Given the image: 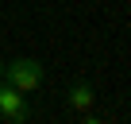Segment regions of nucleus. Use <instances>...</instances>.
Masks as SVG:
<instances>
[{
  "label": "nucleus",
  "mask_w": 131,
  "mask_h": 124,
  "mask_svg": "<svg viewBox=\"0 0 131 124\" xmlns=\"http://www.w3.org/2000/svg\"><path fill=\"white\" fill-rule=\"evenodd\" d=\"M42 78H46V66H42L39 58H16V62L4 66V82L16 85L19 93H35L42 85Z\"/></svg>",
  "instance_id": "nucleus-1"
},
{
  "label": "nucleus",
  "mask_w": 131,
  "mask_h": 124,
  "mask_svg": "<svg viewBox=\"0 0 131 124\" xmlns=\"http://www.w3.org/2000/svg\"><path fill=\"white\" fill-rule=\"evenodd\" d=\"M27 116H31V109H27L23 93L16 85H8V82H0V124H19Z\"/></svg>",
  "instance_id": "nucleus-2"
},
{
  "label": "nucleus",
  "mask_w": 131,
  "mask_h": 124,
  "mask_svg": "<svg viewBox=\"0 0 131 124\" xmlns=\"http://www.w3.org/2000/svg\"><path fill=\"white\" fill-rule=\"evenodd\" d=\"M66 105H70L77 116H93V105H96V89L89 82H73L70 93H66Z\"/></svg>",
  "instance_id": "nucleus-3"
},
{
  "label": "nucleus",
  "mask_w": 131,
  "mask_h": 124,
  "mask_svg": "<svg viewBox=\"0 0 131 124\" xmlns=\"http://www.w3.org/2000/svg\"><path fill=\"white\" fill-rule=\"evenodd\" d=\"M0 82H4V62H0Z\"/></svg>",
  "instance_id": "nucleus-4"
}]
</instances>
